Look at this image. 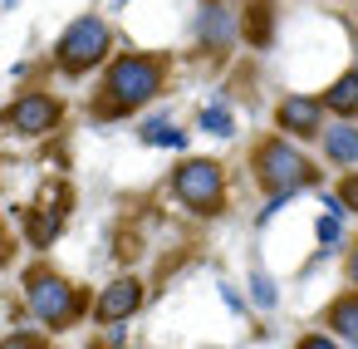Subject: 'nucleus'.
<instances>
[{
	"mask_svg": "<svg viewBox=\"0 0 358 349\" xmlns=\"http://www.w3.org/2000/svg\"><path fill=\"white\" fill-rule=\"evenodd\" d=\"M20 290H25V310H30V320H40V329H50V334L74 329V324L94 310L89 290L74 285L69 275L50 271V266H30L25 280H20Z\"/></svg>",
	"mask_w": 358,
	"mask_h": 349,
	"instance_id": "obj_3",
	"label": "nucleus"
},
{
	"mask_svg": "<svg viewBox=\"0 0 358 349\" xmlns=\"http://www.w3.org/2000/svg\"><path fill=\"white\" fill-rule=\"evenodd\" d=\"M329 123V109H324V94H280L275 104V128L294 143H319Z\"/></svg>",
	"mask_w": 358,
	"mask_h": 349,
	"instance_id": "obj_8",
	"label": "nucleus"
},
{
	"mask_svg": "<svg viewBox=\"0 0 358 349\" xmlns=\"http://www.w3.org/2000/svg\"><path fill=\"white\" fill-rule=\"evenodd\" d=\"M6 6H15V0H6Z\"/></svg>",
	"mask_w": 358,
	"mask_h": 349,
	"instance_id": "obj_25",
	"label": "nucleus"
},
{
	"mask_svg": "<svg viewBox=\"0 0 358 349\" xmlns=\"http://www.w3.org/2000/svg\"><path fill=\"white\" fill-rule=\"evenodd\" d=\"M138 138H143L148 148H177V153L192 143V133H187V128H177V123H167V118H148V123L138 128Z\"/></svg>",
	"mask_w": 358,
	"mask_h": 349,
	"instance_id": "obj_14",
	"label": "nucleus"
},
{
	"mask_svg": "<svg viewBox=\"0 0 358 349\" xmlns=\"http://www.w3.org/2000/svg\"><path fill=\"white\" fill-rule=\"evenodd\" d=\"M250 300H255V310H275V305H280V285H275L260 266L250 271Z\"/></svg>",
	"mask_w": 358,
	"mask_h": 349,
	"instance_id": "obj_17",
	"label": "nucleus"
},
{
	"mask_svg": "<svg viewBox=\"0 0 358 349\" xmlns=\"http://www.w3.org/2000/svg\"><path fill=\"white\" fill-rule=\"evenodd\" d=\"M196 133H211V138H231V133H236V114H231V104H226V99H216V104L196 109Z\"/></svg>",
	"mask_w": 358,
	"mask_h": 349,
	"instance_id": "obj_15",
	"label": "nucleus"
},
{
	"mask_svg": "<svg viewBox=\"0 0 358 349\" xmlns=\"http://www.w3.org/2000/svg\"><path fill=\"white\" fill-rule=\"evenodd\" d=\"M294 197H299V192H270V197H265V207H260V217H255V226L275 221V217H280V212H285V207H289Z\"/></svg>",
	"mask_w": 358,
	"mask_h": 349,
	"instance_id": "obj_19",
	"label": "nucleus"
},
{
	"mask_svg": "<svg viewBox=\"0 0 358 349\" xmlns=\"http://www.w3.org/2000/svg\"><path fill=\"white\" fill-rule=\"evenodd\" d=\"M69 202H74V192H69V182H50L40 197H35V207L25 212V236H30V246L35 251H45V246H55V236L64 231V217H69Z\"/></svg>",
	"mask_w": 358,
	"mask_h": 349,
	"instance_id": "obj_9",
	"label": "nucleus"
},
{
	"mask_svg": "<svg viewBox=\"0 0 358 349\" xmlns=\"http://www.w3.org/2000/svg\"><path fill=\"white\" fill-rule=\"evenodd\" d=\"M10 256V236H6V221H0V261Z\"/></svg>",
	"mask_w": 358,
	"mask_h": 349,
	"instance_id": "obj_24",
	"label": "nucleus"
},
{
	"mask_svg": "<svg viewBox=\"0 0 358 349\" xmlns=\"http://www.w3.org/2000/svg\"><path fill=\"white\" fill-rule=\"evenodd\" d=\"M334 192H338V202L348 207V217H358V172H343Z\"/></svg>",
	"mask_w": 358,
	"mask_h": 349,
	"instance_id": "obj_21",
	"label": "nucleus"
},
{
	"mask_svg": "<svg viewBox=\"0 0 358 349\" xmlns=\"http://www.w3.org/2000/svg\"><path fill=\"white\" fill-rule=\"evenodd\" d=\"M221 300H226L231 310H245V300H241V290H231V285H221Z\"/></svg>",
	"mask_w": 358,
	"mask_h": 349,
	"instance_id": "obj_23",
	"label": "nucleus"
},
{
	"mask_svg": "<svg viewBox=\"0 0 358 349\" xmlns=\"http://www.w3.org/2000/svg\"><path fill=\"white\" fill-rule=\"evenodd\" d=\"M59 123H64V104L55 94H45V89H25L6 109V128L20 133V138H50Z\"/></svg>",
	"mask_w": 358,
	"mask_h": 349,
	"instance_id": "obj_7",
	"label": "nucleus"
},
{
	"mask_svg": "<svg viewBox=\"0 0 358 349\" xmlns=\"http://www.w3.org/2000/svg\"><path fill=\"white\" fill-rule=\"evenodd\" d=\"M343 280L358 290V236L348 241V251H343Z\"/></svg>",
	"mask_w": 358,
	"mask_h": 349,
	"instance_id": "obj_22",
	"label": "nucleus"
},
{
	"mask_svg": "<svg viewBox=\"0 0 358 349\" xmlns=\"http://www.w3.org/2000/svg\"><path fill=\"white\" fill-rule=\"evenodd\" d=\"M241 40V11L231 0H201L196 11V50L206 60H226Z\"/></svg>",
	"mask_w": 358,
	"mask_h": 349,
	"instance_id": "obj_6",
	"label": "nucleus"
},
{
	"mask_svg": "<svg viewBox=\"0 0 358 349\" xmlns=\"http://www.w3.org/2000/svg\"><path fill=\"white\" fill-rule=\"evenodd\" d=\"M167 192H172V202H177L187 217L216 221V217H226V202H231L226 163H216V158H182V163L167 172Z\"/></svg>",
	"mask_w": 358,
	"mask_h": 349,
	"instance_id": "obj_4",
	"label": "nucleus"
},
{
	"mask_svg": "<svg viewBox=\"0 0 358 349\" xmlns=\"http://www.w3.org/2000/svg\"><path fill=\"white\" fill-rule=\"evenodd\" d=\"M319 158L338 172H358V118H329L319 133Z\"/></svg>",
	"mask_w": 358,
	"mask_h": 349,
	"instance_id": "obj_11",
	"label": "nucleus"
},
{
	"mask_svg": "<svg viewBox=\"0 0 358 349\" xmlns=\"http://www.w3.org/2000/svg\"><path fill=\"white\" fill-rule=\"evenodd\" d=\"M314 241H319L314 261H324V256H334L338 246H348V241H343V217H338V212H324V217L314 221Z\"/></svg>",
	"mask_w": 358,
	"mask_h": 349,
	"instance_id": "obj_16",
	"label": "nucleus"
},
{
	"mask_svg": "<svg viewBox=\"0 0 358 349\" xmlns=\"http://www.w3.org/2000/svg\"><path fill=\"white\" fill-rule=\"evenodd\" d=\"M0 349H50V339H45V334H35V329H15V334L0 339Z\"/></svg>",
	"mask_w": 358,
	"mask_h": 349,
	"instance_id": "obj_18",
	"label": "nucleus"
},
{
	"mask_svg": "<svg viewBox=\"0 0 358 349\" xmlns=\"http://www.w3.org/2000/svg\"><path fill=\"white\" fill-rule=\"evenodd\" d=\"M294 349H348V344H338L329 329H304V334L294 339Z\"/></svg>",
	"mask_w": 358,
	"mask_h": 349,
	"instance_id": "obj_20",
	"label": "nucleus"
},
{
	"mask_svg": "<svg viewBox=\"0 0 358 349\" xmlns=\"http://www.w3.org/2000/svg\"><path fill=\"white\" fill-rule=\"evenodd\" d=\"M143 300H148V290H143V280L138 275H113L99 295H94V324H103V329H113V324H128L138 310H143Z\"/></svg>",
	"mask_w": 358,
	"mask_h": 349,
	"instance_id": "obj_10",
	"label": "nucleus"
},
{
	"mask_svg": "<svg viewBox=\"0 0 358 349\" xmlns=\"http://www.w3.org/2000/svg\"><path fill=\"white\" fill-rule=\"evenodd\" d=\"M245 167H250V182H255L265 197H270V192H304V187H319V182H324V172L314 167V158L304 153V143L285 138L280 128L250 143Z\"/></svg>",
	"mask_w": 358,
	"mask_h": 349,
	"instance_id": "obj_2",
	"label": "nucleus"
},
{
	"mask_svg": "<svg viewBox=\"0 0 358 349\" xmlns=\"http://www.w3.org/2000/svg\"><path fill=\"white\" fill-rule=\"evenodd\" d=\"M319 329H329L338 344L358 349V290H353V285H348V290H338V295L319 310Z\"/></svg>",
	"mask_w": 358,
	"mask_h": 349,
	"instance_id": "obj_12",
	"label": "nucleus"
},
{
	"mask_svg": "<svg viewBox=\"0 0 358 349\" xmlns=\"http://www.w3.org/2000/svg\"><path fill=\"white\" fill-rule=\"evenodd\" d=\"M324 109H329V118H358V69H343L324 89Z\"/></svg>",
	"mask_w": 358,
	"mask_h": 349,
	"instance_id": "obj_13",
	"label": "nucleus"
},
{
	"mask_svg": "<svg viewBox=\"0 0 358 349\" xmlns=\"http://www.w3.org/2000/svg\"><path fill=\"white\" fill-rule=\"evenodd\" d=\"M113 45H118V35L103 15H79L55 40V69L64 79H84V74H94L113 60Z\"/></svg>",
	"mask_w": 358,
	"mask_h": 349,
	"instance_id": "obj_5",
	"label": "nucleus"
},
{
	"mask_svg": "<svg viewBox=\"0 0 358 349\" xmlns=\"http://www.w3.org/2000/svg\"><path fill=\"white\" fill-rule=\"evenodd\" d=\"M172 79V60L162 50H123L103 64V79L94 89V104H89V118L94 123H118V118H133L143 114Z\"/></svg>",
	"mask_w": 358,
	"mask_h": 349,
	"instance_id": "obj_1",
	"label": "nucleus"
}]
</instances>
